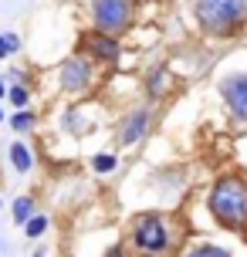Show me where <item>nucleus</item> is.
I'll list each match as a JSON object with an SVG mask.
<instances>
[{
	"label": "nucleus",
	"mask_w": 247,
	"mask_h": 257,
	"mask_svg": "<svg viewBox=\"0 0 247 257\" xmlns=\"http://www.w3.org/2000/svg\"><path fill=\"white\" fill-rule=\"evenodd\" d=\"M11 125L17 128V132H27V128H34V112H24V108H21V112L11 118Z\"/></svg>",
	"instance_id": "14"
},
{
	"label": "nucleus",
	"mask_w": 247,
	"mask_h": 257,
	"mask_svg": "<svg viewBox=\"0 0 247 257\" xmlns=\"http://www.w3.org/2000/svg\"><path fill=\"white\" fill-rule=\"evenodd\" d=\"M220 95H223V102H227V108L234 112L237 122H247V75L223 78Z\"/></svg>",
	"instance_id": "6"
},
{
	"label": "nucleus",
	"mask_w": 247,
	"mask_h": 257,
	"mask_svg": "<svg viewBox=\"0 0 247 257\" xmlns=\"http://www.w3.org/2000/svg\"><path fill=\"white\" fill-rule=\"evenodd\" d=\"M210 213L227 230L247 227V176H220L210 190Z\"/></svg>",
	"instance_id": "1"
},
{
	"label": "nucleus",
	"mask_w": 247,
	"mask_h": 257,
	"mask_svg": "<svg viewBox=\"0 0 247 257\" xmlns=\"http://www.w3.org/2000/svg\"><path fill=\"white\" fill-rule=\"evenodd\" d=\"M146 128H149V112H146V108H136V112H129V115H126L118 139L126 142V146H132V142H139L146 136Z\"/></svg>",
	"instance_id": "8"
},
{
	"label": "nucleus",
	"mask_w": 247,
	"mask_h": 257,
	"mask_svg": "<svg viewBox=\"0 0 247 257\" xmlns=\"http://www.w3.org/2000/svg\"><path fill=\"white\" fill-rule=\"evenodd\" d=\"M91 166H95V173H112V169L118 166V159L112 153H98L95 159H91Z\"/></svg>",
	"instance_id": "12"
},
{
	"label": "nucleus",
	"mask_w": 247,
	"mask_h": 257,
	"mask_svg": "<svg viewBox=\"0 0 247 257\" xmlns=\"http://www.w3.org/2000/svg\"><path fill=\"white\" fill-rule=\"evenodd\" d=\"M58 78H61V88H65V91H71V95H81V91L91 88L95 71H91V61L85 58V54H75V58H68V61L61 64Z\"/></svg>",
	"instance_id": "5"
},
{
	"label": "nucleus",
	"mask_w": 247,
	"mask_h": 257,
	"mask_svg": "<svg viewBox=\"0 0 247 257\" xmlns=\"http://www.w3.org/2000/svg\"><path fill=\"white\" fill-rule=\"evenodd\" d=\"M44 230H48V217H31L24 223V233H27V237H41Z\"/></svg>",
	"instance_id": "13"
},
{
	"label": "nucleus",
	"mask_w": 247,
	"mask_h": 257,
	"mask_svg": "<svg viewBox=\"0 0 247 257\" xmlns=\"http://www.w3.org/2000/svg\"><path fill=\"white\" fill-rule=\"evenodd\" d=\"M31 213H34V200H31V196L14 200V220H17V223H27V220H31Z\"/></svg>",
	"instance_id": "11"
},
{
	"label": "nucleus",
	"mask_w": 247,
	"mask_h": 257,
	"mask_svg": "<svg viewBox=\"0 0 247 257\" xmlns=\"http://www.w3.org/2000/svg\"><path fill=\"white\" fill-rule=\"evenodd\" d=\"M81 48H85L88 54H95L98 61H115V58H118V41H115V38H108V34H98V31L85 34Z\"/></svg>",
	"instance_id": "7"
},
{
	"label": "nucleus",
	"mask_w": 247,
	"mask_h": 257,
	"mask_svg": "<svg viewBox=\"0 0 247 257\" xmlns=\"http://www.w3.org/2000/svg\"><path fill=\"white\" fill-rule=\"evenodd\" d=\"M21 48V41H17V34H0V58H7V54H14Z\"/></svg>",
	"instance_id": "15"
},
{
	"label": "nucleus",
	"mask_w": 247,
	"mask_h": 257,
	"mask_svg": "<svg viewBox=\"0 0 247 257\" xmlns=\"http://www.w3.org/2000/svg\"><path fill=\"white\" fill-rule=\"evenodd\" d=\"M105 257H129V250H126V247H112Z\"/></svg>",
	"instance_id": "18"
},
{
	"label": "nucleus",
	"mask_w": 247,
	"mask_h": 257,
	"mask_svg": "<svg viewBox=\"0 0 247 257\" xmlns=\"http://www.w3.org/2000/svg\"><path fill=\"white\" fill-rule=\"evenodd\" d=\"M129 240L139 257H169L176 250V244H180L173 223L166 217H159V213H143V217L132 220Z\"/></svg>",
	"instance_id": "2"
},
{
	"label": "nucleus",
	"mask_w": 247,
	"mask_h": 257,
	"mask_svg": "<svg viewBox=\"0 0 247 257\" xmlns=\"http://www.w3.org/2000/svg\"><path fill=\"white\" fill-rule=\"evenodd\" d=\"M0 98H4V81H0Z\"/></svg>",
	"instance_id": "20"
},
{
	"label": "nucleus",
	"mask_w": 247,
	"mask_h": 257,
	"mask_svg": "<svg viewBox=\"0 0 247 257\" xmlns=\"http://www.w3.org/2000/svg\"><path fill=\"white\" fill-rule=\"evenodd\" d=\"M27 98H31V91H27L24 85H14V88H11V102L17 105V108H24V105H27Z\"/></svg>",
	"instance_id": "17"
},
{
	"label": "nucleus",
	"mask_w": 247,
	"mask_h": 257,
	"mask_svg": "<svg viewBox=\"0 0 247 257\" xmlns=\"http://www.w3.org/2000/svg\"><path fill=\"white\" fill-rule=\"evenodd\" d=\"M196 21L207 34L227 38L247 21V0H196Z\"/></svg>",
	"instance_id": "3"
},
{
	"label": "nucleus",
	"mask_w": 247,
	"mask_h": 257,
	"mask_svg": "<svg viewBox=\"0 0 247 257\" xmlns=\"http://www.w3.org/2000/svg\"><path fill=\"white\" fill-rule=\"evenodd\" d=\"M91 21L98 34L118 38L132 24V0H95L91 4Z\"/></svg>",
	"instance_id": "4"
},
{
	"label": "nucleus",
	"mask_w": 247,
	"mask_h": 257,
	"mask_svg": "<svg viewBox=\"0 0 247 257\" xmlns=\"http://www.w3.org/2000/svg\"><path fill=\"white\" fill-rule=\"evenodd\" d=\"M11 163L17 173H27V169L34 166V156H31V149H27L24 142H14L11 146Z\"/></svg>",
	"instance_id": "9"
},
{
	"label": "nucleus",
	"mask_w": 247,
	"mask_h": 257,
	"mask_svg": "<svg viewBox=\"0 0 247 257\" xmlns=\"http://www.w3.org/2000/svg\"><path fill=\"white\" fill-rule=\"evenodd\" d=\"M169 85V78H166V71L159 68V71H153V78H149V91L153 95H163V88Z\"/></svg>",
	"instance_id": "16"
},
{
	"label": "nucleus",
	"mask_w": 247,
	"mask_h": 257,
	"mask_svg": "<svg viewBox=\"0 0 247 257\" xmlns=\"http://www.w3.org/2000/svg\"><path fill=\"white\" fill-rule=\"evenodd\" d=\"M34 257H48V250H38V254H34Z\"/></svg>",
	"instance_id": "19"
},
{
	"label": "nucleus",
	"mask_w": 247,
	"mask_h": 257,
	"mask_svg": "<svg viewBox=\"0 0 247 257\" xmlns=\"http://www.w3.org/2000/svg\"><path fill=\"white\" fill-rule=\"evenodd\" d=\"M0 122H4V112H0Z\"/></svg>",
	"instance_id": "21"
},
{
	"label": "nucleus",
	"mask_w": 247,
	"mask_h": 257,
	"mask_svg": "<svg viewBox=\"0 0 247 257\" xmlns=\"http://www.w3.org/2000/svg\"><path fill=\"white\" fill-rule=\"evenodd\" d=\"M186 257H230V250H223L217 244H196L186 250Z\"/></svg>",
	"instance_id": "10"
}]
</instances>
